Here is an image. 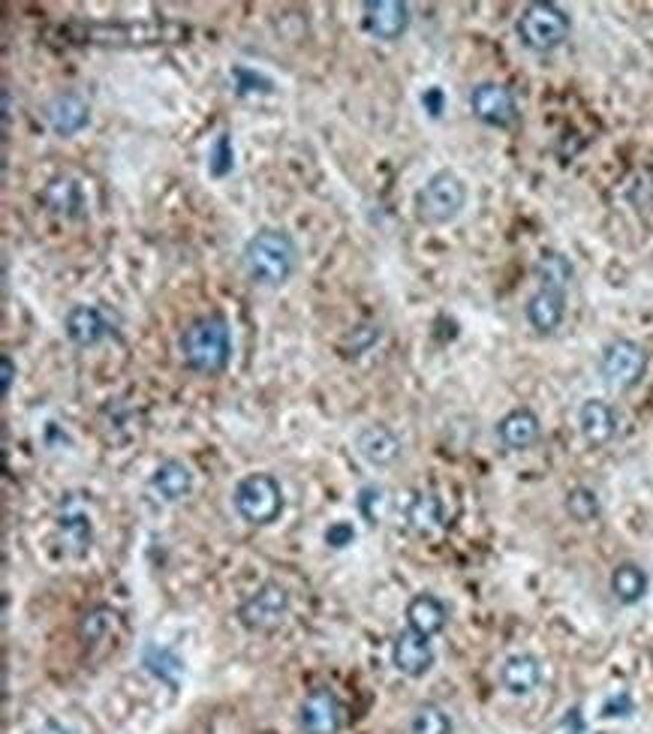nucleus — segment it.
I'll return each instance as SVG.
<instances>
[{
    "mask_svg": "<svg viewBox=\"0 0 653 734\" xmlns=\"http://www.w3.org/2000/svg\"><path fill=\"white\" fill-rule=\"evenodd\" d=\"M299 250L283 229H259L245 245L247 277L259 287H283L296 275Z\"/></svg>",
    "mask_w": 653,
    "mask_h": 734,
    "instance_id": "f03ea898",
    "label": "nucleus"
},
{
    "mask_svg": "<svg viewBox=\"0 0 653 734\" xmlns=\"http://www.w3.org/2000/svg\"><path fill=\"white\" fill-rule=\"evenodd\" d=\"M232 79H236V91L241 96H247V94H271V91H274L271 79L253 73V70H245V66H238L236 73H232Z\"/></svg>",
    "mask_w": 653,
    "mask_h": 734,
    "instance_id": "7c9ffc66",
    "label": "nucleus"
},
{
    "mask_svg": "<svg viewBox=\"0 0 653 734\" xmlns=\"http://www.w3.org/2000/svg\"><path fill=\"white\" fill-rule=\"evenodd\" d=\"M43 115L54 136L70 138L91 124V103L79 91H61L45 103Z\"/></svg>",
    "mask_w": 653,
    "mask_h": 734,
    "instance_id": "9d476101",
    "label": "nucleus"
},
{
    "mask_svg": "<svg viewBox=\"0 0 653 734\" xmlns=\"http://www.w3.org/2000/svg\"><path fill=\"white\" fill-rule=\"evenodd\" d=\"M355 452L371 467H392L401 458V440L392 427L367 425L355 434Z\"/></svg>",
    "mask_w": 653,
    "mask_h": 734,
    "instance_id": "4468645a",
    "label": "nucleus"
},
{
    "mask_svg": "<svg viewBox=\"0 0 653 734\" xmlns=\"http://www.w3.org/2000/svg\"><path fill=\"white\" fill-rule=\"evenodd\" d=\"M355 542V530L350 521H334L329 530H325V545L334 548V551H341L346 545Z\"/></svg>",
    "mask_w": 653,
    "mask_h": 734,
    "instance_id": "2f4dec72",
    "label": "nucleus"
},
{
    "mask_svg": "<svg viewBox=\"0 0 653 734\" xmlns=\"http://www.w3.org/2000/svg\"><path fill=\"white\" fill-rule=\"evenodd\" d=\"M112 623H115V611L106 606H97L87 611L85 618H82V639H85V644L91 641V644H97V641L106 639V632L112 629Z\"/></svg>",
    "mask_w": 653,
    "mask_h": 734,
    "instance_id": "c85d7f7f",
    "label": "nucleus"
},
{
    "mask_svg": "<svg viewBox=\"0 0 653 734\" xmlns=\"http://www.w3.org/2000/svg\"><path fill=\"white\" fill-rule=\"evenodd\" d=\"M464 205H467V184L452 169L434 172L416 193V217L425 226L452 224L464 211Z\"/></svg>",
    "mask_w": 653,
    "mask_h": 734,
    "instance_id": "20e7f679",
    "label": "nucleus"
},
{
    "mask_svg": "<svg viewBox=\"0 0 653 734\" xmlns=\"http://www.w3.org/2000/svg\"><path fill=\"white\" fill-rule=\"evenodd\" d=\"M236 169V148H232V136L229 133H217L211 148H208V172L215 178H226Z\"/></svg>",
    "mask_w": 653,
    "mask_h": 734,
    "instance_id": "cd10ccee",
    "label": "nucleus"
},
{
    "mask_svg": "<svg viewBox=\"0 0 653 734\" xmlns=\"http://www.w3.org/2000/svg\"><path fill=\"white\" fill-rule=\"evenodd\" d=\"M410 732L413 734H452L449 713L443 711V707L434 702L418 704L416 713H413V720H410Z\"/></svg>",
    "mask_w": 653,
    "mask_h": 734,
    "instance_id": "a878e982",
    "label": "nucleus"
},
{
    "mask_svg": "<svg viewBox=\"0 0 653 734\" xmlns=\"http://www.w3.org/2000/svg\"><path fill=\"white\" fill-rule=\"evenodd\" d=\"M364 10V31L376 37V40H386L395 43L404 33L410 31V7L404 0H367L362 7Z\"/></svg>",
    "mask_w": 653,
    "mask_h": 734,
    "instance_id": "9b49d317",
    "label": "nucleus"
},
{
    "mask_svg": "<svg viewBox=\"0 0 653 734\" xmlns=\"http://www.w3.org/2000/svg\"><path fill=\"white\" fill-rule=\"evenodd\" d=\"M64 331L75 347H97L108 334V322L94 304H73L66 310Z\"/></svg>",
    "mask_w": 653,
    "mask_h": 734,
    "instance_id": "dca6fc26",
    "label": "nucleus"
},
{
    "mask_svg": "<svg viewBox=\"0 0 653 734\" xmlns=\"http://www.w3.org/2000/svg\"><path fill=\"white\" fill-rule=\"evenodd\" d=\"M151 490L166 503L184 500L194 490V473L184 461H163L160 467L151 473Z\"/></svg>",
    "mask_w": 653,
    "mask_h": 734,
    "instance_id": "a211bd4d",
    "label": "nucleus"
},
{
    "mask_svg": "<svg viewBox=\"0 0 653 734\" xmlns=\"http://www.w3.org/2000/svg\"><path fill=\"white\" fill-rule=\"evenodd\" d=\"M527 322L536 334H554L567 320V296L554 289H536L527 299Z\"/></svg>",
    "mask_w": 653,
    "mask_h": 734,
    "instance_id": "2eb2a0df",
    "label": "nucleus"
},
{
    "mask_svg": "<svg viewBox=\"0 0 653 734\" xmlns=\"http://www.w3.org/2000/svg\"><path fill=\"white\" fill-rule=\"evenodd\" d=\"M410 527L418 533V536H431L434 530L443 527V503H439L437 494H416V500L410 503Z\"/></svg>",
    "mask_w": 653,
    "mask_h": 734,
    "instance_id": "393cba45",
    "label": "nucleus"
},
{
    "mask_svg": "<svg viewBox=\"0 0 653 734\" xmlns=\"http://www.w3.org/2000/svg\"><path fill=\"white\" fill-rule=\"evenodd\" d=\"M40 734H75L73 728H66V725H61V723H45L43 728H40Z\"/></svg>",
    "mask_w": 653,
    "mask_h": 734,
    "instance_id": "c9c22d12",
    "label": "nucleus"
},
{
    "mask_svg": "<svg viewBox=\"0 0 653 734\" xmlns=\"http://www.w3.org/2000/svg\"><path fill=\"white\" fill-rule=\"evenodd\" d=\"M542 683V665L530 653H512L500 665V686L509 695H530Z\"/></svg>",
    "mask_w": 653,
    "mask_h": 734,
    "instance_id": "aec40b11",
    "label": "nucleus"
},
{
    "mask_svg": "<svg viewBox=\"0 0 653 734\" xmlns=\"http://www.w3.org/2000/svg\"><path fill=\"white\" fill-rule=\"evenodd\" d=\"M58 533H61V542L73 557H85L91 551V539H94V527L82 509H66L58 521Z\"/></svg>",
    "mask_w": 653,
    "mask_h": 734,
    "instance_id": "5701e85b",
    "label": "nucleus"
},
{
    "mask_svg": "<svg viewBox=\"0 0 653 734\" xmlns=\"http://www.w3.org/2000/svg\"><path fill=\"white\" fill-rule=\"evenodd\" d=\"M359 511L367 524L383 521V511H386V490L380 485H367L359 490Z\"/></svg>",
    "mask_w": 653,
    "mask_h": 734,
    "instance_id": "c756f323",
    "label": "nucleus"
},
{
    "mask_svg": "<svg viewBox=\"0 0 653 734\" xmlns=\"http://www.w3.org/2000/svg\"><path fill=\"white\" fill-rule=\"evenodd\" d=\"M569 31H572V22H569L567 10H560L557 3H548V0L527 3L515 22V33H518L521 45L539 54L560 49L569 40Z\"/></svg>",
    "mask_w": 653,
    "mask_h": 734,
    "instance_id": "7ed1b4c3",
    "label": "nucleus"
},
{
    "mask_svg": "<svg viewBox=\"0 0 653 734\" xmlns=\"http://www.w3.org/2000/svg\"><path fill=\"white\" fill-rule=\"evenodd\" d=\"M392 662L401 674L407 678H425L434 665V648H431V639L418 635L413 629H404L401 635L392 644Z\"/></svg>",
    "mask_w": 653,
    "mask_h": 734,
    "instance_id": "f8f14e48",
    "label": "nucleus"
},
{
    "mask_svg": "<svg viewBox=\"0 0 653 734\" xmlns=\"http://www.w3.org/2000/svg\"><path fill=\"white\" fill-rule=\"evenodd\" d=\"M647 572L639 564H618L611 572V593L621 606H635L647 593Z\"/></svg>",
    "mask_w": 653,
    "mask_h": 734,
    "instance_id": "4be33fe9",
    "label": "nucleus"
},
{
    "mask_svg": "<svg viewBox=\"0 0 653 734\" xmlns=\"http://www.w3.org/2000/svg\"><path fill=\"white\" fill-rule=\"evenodd\" d=\"M0 368H3V394H10L12 380H15V362H12L10 355H3V359H0Z\"/></svg>",
    "mask_w": 653,
    "mask_h": 734,
    "instance_id": "f704fd0d",
    "label": "nucleus"
},
{
    "mask_svg": "<svg viewBox=\"0 0 653 734\" xmlns=\"http://www.w3.org/2000/svg\"><path fill=\"white\" fill-rule=\"evenodd\" d=\"M343 723L341 699L325 686H317L304 695L299 707V725L304 734H338Z\"/></svg>",
    "mask_w": 653,
    "mask_h": 734,
    "instance_id": "1a4fd4ad",
    "label": "nucleus"
},
{
    "mask_svg": "<svg viewBox=\"0 0 653 734\" xmlns=\"http://www.w3.org/2000/svg\"><path fill=\"white\" fill-rule=\"evenodd\" d=\"M600 373L602 380L618 392L635 389L647 373V350L642 343L630 341V338H618V341L605 343V350L600 355Z\"/></svg>",
    "mask_w": 653,
    "mask_h": 734,
    "instance_id": "423d86ee",
    "label": "nucleus"
},
{
    "mask_svg": "<svg viewBox=\"0 0 653 734\" xmlns=\"http://www.w3.org/2000/svg\"><path fill=\"white\" fill-rule=\"evenodd\" d=\"M184 364L205 376H217L232 359V331L224 317H199L184 329L178 341Z\"/></svg>",
    "mask_w": 653,
    "mask_h": 734,
    "instance_id": "f257e3e1",
    "label": "nucleus"
},
{
    "mask_svg": "<svg viewBox=\"0 0 653 734\" xmlns=\"http://www.w3.org/2000/svg\"><path fill=\"white\" fill-rule=\"evenodd\" d=\"M551 734H584V716H581L579 707L563 713L554 723V728H551Z\"/></svg>",
    "mask_w": 653,
    "mask_h": 734,
    "instance_id": "473e14b6",
    "label": "nucleus"
},
{
    "mask_svg": "<svg viewBox=\"0 0 653 734\" xmlns=\"http://www.w3.org/2000/svg\"><path fill=\"white\" fill-rule=\"evenodd\" d=\"M579 427L581 436L588 440L590 446H605L618 434V415H614V410L605 401L590 397L579 410Z\"/></svg>",
    "mask_w": 653,
    "mask_h": 734,
    "instance_id": "f3484780",
    "label": "nucleus"
},
{
    "mask_svg": "<svg viewBox=\"0 0 653 734\" xmlns=\"http://www.w3.org/2000/svg\"><path fill=\"white\" fill-rule=\"evenodd\" d=\"M533 275L536 280H539V289H554V292H563V296H567V289L572 287V280H576V268H572V262H569L563 254L546 250L533 266Z\"/></svg>",
    "mask_w": 653,
    "mask_h": 734,
    "instance_id": "412c9836",
    "label": "nucleus"
},
{
    "mask_svg": "<svg viewBox=\"0 0 653 734\" xmlns=\"http://www.w3.org/2000/svg\"><path fill=\"white\" fill-rule=\"evenodd\" d=\"M567 511L569 518L576 524H593L597 518H600V497H597V490L584 488V485H579V488H572L567 494Z\"/></svg>",
    "mask_w": 653,
    "mask_h": 734,
    "instance_id": "bb28decb",
    "label": "nucleus"
},
{
    "mask_svg": "<svg viewBox=\"0 0 653 734\" xmlns=\"http://www.w3.org/2000/svg\"><path fill=\"white\" fill-rule=\"evenodd\" d=\"M407 623L413 632L425 635V639H434L439 635L446 623H449V611L439 602L434 593H418L407 602Z\"/></svg>",
    "mask_w": 653,
    "mask_h": 734,
    "instance_id": "6ab92c4d",
    "label": "nucleus"
},
{
    "mask_svg": "<svg viewBox=\"0 0 653 734\" xmlns=\"http://www.w3.org/2000/svg\"><path fill=\"white\" fill-rule=\"evenodd\" d=\"M470 112L483 124L497 130H509L518 124V103L515 94L500 82H479L470 91Z\"/></svg>",
    "mask_w": 653,
    "mask_h": 734,
    "instance_id": "6e6552de",
    "label": "nucleus"
},
{
    "mask_svg": "<svg viewBox=\"0 0 653 734\" xmlns=\"http://www.w3.org/2000/svg\"><path fill=\"white\" fill-rule=\"evenodd\" d=\"M422 106L428 112L431 117L443 115V108H446V94H443V87H428L425 94H422Z\"/></svg>",
    "mask_w": 653,
    "mask_h": 734,
    "instance_id": "72a5a7b5",
    "label": "nucleus"
},
{
    "mask_svg": "<svg viewBox=\"0 0 653 734\" xmlns=\"http://www.w3.org/2000/svg\"><path fill=\"white\" fill-rule=\"evenodd\" d=\"M290 590L278 581H266L238 606V620L250 632H271L290 618Z\"/></svg>",
    "mask_w": 653,
    "mask_h": 734,
    "instance_id": "0eeeda50",
    "label": "nucleus"
},
{
    "mask_svg": "<svg viewBox=\"0 0 653 734\" xmlns=\"http://www.w3.org/2000/svg\"><path fill=\"white\" fill-rule=\"evenodd\" d=\"M43 203L49 205V211L64 214V217H79L82 214V187L73 178H54L43 193Z\"/></svg>",
    "mask_w": 653,
    "mask_h": 734,
    "instance_id": "b1692460",
    "label": "nucleus"
},
{
    "mask_svg": "<svg viewBox=\"0 0 653 734\" xmlns=\"http://www.w3.org/2000/svg\"><path fill=\"white\" fill-rule=\"evenodd\" d=\"M232 506L241 515V521L253 524V527H268V524L278 521L280 511H283V488L268 473H250L232 490Z\"/></svg>",
    "mask_w": 653,
    "mask_h": 734,
    "instance_id": "39448f33",
    "label": "nucleus"
},
{
    "mask_svg": "<svg viewBox=\"0 0 653 734\" xmlns=\"http://www.w3.org/2000/svg\"><path fill=\"white\" fill-rule=\"evenodd\" d=\"M542 436V422L533 410L527 406H518L512 413H506L500 422H497V440L504 443L509 452H527L533 448Z\"/></svg>",
    "mask_w": 653,
    "mask_h": 734,
    "instance_id": "ddd939ff",
    "label": "nucleus"
}]
</instances>
